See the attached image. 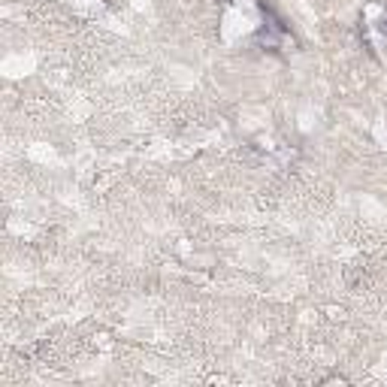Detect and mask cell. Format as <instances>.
Listing matches in <instances>:
<instances>
[{"label": "cell", "instance_id": "obj_1", "mask_svg": "<svg viewBox=\"0 0 387 387\" xmlns=\"http://www.w3.org/2000/svg\"><path fill=\"white\" fill-rule=\"evenodd\" d=\"M324 384H348V379H342V375H330V379H324Z\"/></svg>", "mask_w": 387, "mask_h": 387}, {"label": "cell", "instance_id": "obj_2", "mask_svg": "<svg viewBox=\"0 0 387 387\" xmlns=\"http://www.w3.org/2000/svg\"><path fill=\"white\" fill-rule=\"evenodd\" d=\"M379 31H381V34H387V13L379 18Z\"/></svg>", "mask_w": 387, "mask_h": 387}]
</instances>
